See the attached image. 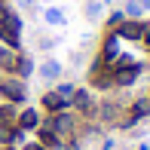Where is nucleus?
I'll list each match as a JSON object with an SVG mask.
<instances>
[{"mask_svg": "<svg viewBox=\"0 0 150 150\" xmlns=\"http://www.w3.org/2000/svg\"><path fill=\"white\" fill-rule=\"evenodd\" d=\"M46 126H49L52 132H55V138L61 141V138H67V135H71L74 129H77V120H74V113L61 110V113H52V117H49V122H46Z\"/></svg>", "mask_w": 150, "mask_h": 150, "instance_id": "1", "label": "nucleus"}, {"mask_svg": "<svg viewBox=\"0 0 150 150\" xmlns=\"http://www.w3.org/2000/svg\"><path fill=\"white\" fill-rule=\"evenodd\" d=\"M0 95L9 101H25V95H28V89H25V80H0Z\"/></svg>", "mask_w": 150, "mask_h": 150, "instance_id": "2", "label": "nucleus"}, {"mask_svg": "<svg viewBox=\"0 0 150 150\" xmlns=\"http://www.w3.org/2000/svg\"><path fill=\"white\" fill-rule=\"evenodd\" d=\"M71 104L77 107L80 113H86V117H95V101H92V95L86 92V89H77V92H74Z\"/></svg>", "mask_w": 150, "mask_h": 150, "instance_id": "3", "label": "nucleus"}, {"mask_svg": "<svg viewBox=\"0 0 150 150\" xmlns=\"http://www.w3.org/2000/svg\"><path fill=\"white\" fill-rule=\"evenodd\" d=\"M16 126L22 129V132H31V129H40V113L34 110V107H25L22 113L16 117Z\"/></svg>", "mask_w": 150, "mask_h": 150, "instance_id": "4", "label": "nucleus"}, {"mask_svg": "<svg viewBox=\"0 0 150 150\" xmlns=\"http://www.w3.org/2000/svg\"><path fill=\"white\" fill-rule=\"evenodd\" d=\"M16 64H18V49L0 46V71H6V74H16Z\"/></svg>", "mask_w": 150, "mask_h": 150, "instance_id": "5", "label": "nucleus"}, {"mask_svg": "<svg viewBox=\"0 0 150 150\" xmlns=\"http://www.w3.org/2000/svg\"><path fill=\"white\" fill-rule=\"evenodd\" d=\"M43 107H46L49 113H61V110L71 107V101H64L58 92H46V95H43Z\"/></svg>", "mask_w": 150, "mask_h": 150, "instance_id": "6", "label": "nucleus"}, {"mask_svg": "<svg viewBox=\"0 0 150 150\" xmlns=\"http://www.w3.org/2000/svg\"><path fill=\"white\" fill-rule=\"evenodd\" d=\"M113 31H117L120 40H141V22H132V18L122 22L120 28H113Z\"/></svg>", "mask_w": 150, "mask_h": 150, "instance_id": "7", "label": "nucleus"}, {"mask_svg": "<svg viewBox=\"0 0 150 150\" xmlns=\"http://www.w3.org/2000/svg\"><path fill=\"white\" fill-rule=\"evenodd\" d=\"M40 77H43L46 83L58 80V77H61V61H55V58H46L43 64H40Z\"/></svg>", "mask_w": 150, "mask_h": 150, "instance_id": "8", "label": "nucleus"}, {"mask_svg": "<svg viewBox=\"0 0 150 150\" xmlns=\"http://www.w3.org/2000/svg\"><path fill=\"white\" fill-rule=\"evenodd\" d=\"M16 74H18V80H28L31 74H34V61L28 55H18V64H16Z\"/></svg>", "mask_w": 150, "mask_h": 150, "instance_id": "9", "label": "nucleus"}, {"mask_svg": "<svg viewBox=\"0 0 150 150\" xmlns=\"http://www.w3.org/2000/svg\"><path fill=\"white\" fill-rule=\"evenodd\" d=\"M101 9H104L101 0H86V18H89V22H98V18H101Z\"/></svg>", "mask_w": 150, "mask_h": 150, "instance_id": "10", "label": "nucleus"}, {"mask_svg": "<svg viewBox=\"0 0 150 150\" xmlns=\"http://www.w3.org/2000/svg\"><path fill=\"white\" fill-rule=\"evenodd\" d=\"M43 18H46L49 25H64V12H61V9H55V6H49V9L43 12Z\"/></svg>", "mask_w": 150, "mask_h": 150, "instance_id": "11", "label": "nucleus"}, {"mask_svg": "<svg viewBox=\"0 0 150 150\" xmlns=\"http://www.w3.org/2000/svg\"><path fill=\"white\" fill-rule=\"evenodd\" d=\"M122 12H126V16L132 18V22H138V16H141L144 9H141V3H138V0H129V3H126V9H122Z\"/></svg>", "mask_w": 150, "mask_h": 150, "instance_id": "12", "label": "nucleus"}, {"mask_svg": "<svg viewBox=\"0 0 150 150\" xmlns=\"http://www.w3.org/2000/svg\"><path fill=\"white\" fill-rule=\"evenodd\" d=\"M12 132H16V126H12V122L0 126V144H12Z\"/></svg>", "mask_w": 150, "mask_h": 150, "instance_id": "13", "label": "nucleus"}, {"mask_svg": "<svg viewBox=\"0 0 150 150\" xmlns=\"http://www.w3.org/2000/svg\"><path fill=\"white\" fill-rule=\"evenodd\" d=\"M55 92H58V95H61L64 101H71V98H74V92H77V86H74V83H61Z\"/></svg>", "mask_w": 150, "mask_h": 150, "instance_id": "14", "label": "nucleus"}, {"mask_svg": "<svg viewBox=\"0 0 150 150\" xmlns=\"http://www.w3.org/2000/svg\"><path fill=\"white\" fill-rule=\"evenodd\" d=\"M122 22H126V12H110V16H107V25H110V28H120Z\"/></svg>", "mask_w": 150, "mask_h": 150, "instance_id": "15", "label": "nucleus"}, {"mask_svg": "<svg viewBox=\"0 0 150 150\" xmlns=\"http://www.w3.org/2000/svg\"><path fill=\"white\" fill-rule=\"evenodd\" d=\"M141 43H144L147 49H150V22H144V25H141Z\"/></svg>", "mask_w": 150, "mask_h": 150, "instance_id": "16", "label": "nucleus"}, {"mask_svg": "<svg viewBox=\"0 0 150 150\" xmlns=\"http://www.w3.org/2000/svg\"><path fill=\"white\" fill-rule=\"evenodd\" d=\"M25 150H46L43 144H25Z\"/></svg>", "mask_w": 150, "mask_h": 150, "instance_id": "17", "label": "nucleus"}, {"mask_svg": "<svg viewBox=\"0 0 150 150\" xmlns=\"http://www.w3.org/2000/svg\"><path fill=\"white\" fill-rule=\"evenodd\" d=\"M141 3V9H150V0H138Z\"/></svg>", "mask_w": 150, "mask_h": 150, "instance_id": "18", "label": "nucleus"}, {"mask_svg": "<svg viewBox=\"0 0 150 150\" xmlns=\"http://www.w3.org/2000/svg\"><path fill=\"white\" fill-rule=\"evenodd\" d=\"M6 150H16V147H6Z\"/></svg>", "mask_w": 150, "mask_h": 150, "instance_id": "19", "label": "nucleus"}]
</instances>
